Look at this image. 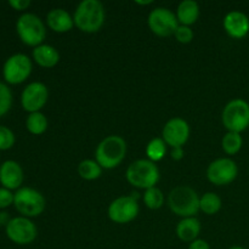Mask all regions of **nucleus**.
Segmentation results:
<instances>
[{"label":"nucleus","mask_w":249,"mask_h":249,"mask_svg":"<svg viewBox=\"0 0 249 249\" xmlns=\"http://www.w3.org/2000/svg\"><path fill=\"white\" fill-rule=\"evenodd\" d=\"M104 4L99 0H83L74 11V26L85 33H96L105 23Z\"/></svg>","instance_id":"obj_1"},{"label":"nucleus","mask_w":249,"mask_h":249,"mask_svg":"<svg viewBox=\"0 0 249 249\" xmlns=\"http://www.w3.org/2000/svg\"><path fill=\"white\" fill-rule=\"evenodd\" d=\"M125 155V140L119 135H109L97 145L95 160L101 165L102 169H113L123 162Z\"/></svg>","instance_id":"obj_2"},{"label":"nucleus","mask_w":249,"mask_h":249,"mask_svg":"<svg viewBox=\"0 0 249 249\" xmlns=\"http://www.w3.org/2000/svg\"><path fill=\"white\" fill-rule=\"evenodd\" d=\"M168 206L173 213L182 219L196 216L199 211V196L192 187L177 186L168 196Z\"/></svg>","instance_id":"obj_3"},{"label":"nucleus","mask_w":249,"mask_h":249,"mask_svg":"<svg viewBox=\"0 0 249 249\" xmlns=\"http://www.w3.org/2000/svg\"><path fill=\"white\" fill-rule=\"evenodd\" d=\"M160 169L150 160H138L131 163L125 172V178L130 185L138 189L147 190L155 187L160 180Z\"/></svg>","instance_id":"obj_4"},{"label":"nucleus","mask_w":249,"mask_h":249,"mask_svg":"<svg viewBox=\"0 0 249 249\" xmlns=\"http://www.w3.org/2000/svg\"><path fill=\"white\" fill-rule=\"evenodd\" d=\"M16 31L19 39L26 45L36 46L41 45L46 36V28L44 22L39 16L31 12L21 15L17 19Z\"/></svg>","instance_id":"obj_5"},{"label":"nucleus","mask_w":249,"mask_h":249,"mask_svg":"<svg viewBox=\"0 0 249 249\" xmlns=\"http://www.w3.org/2000/svg\"><path fill=\"white\" fill-rule=\"evenodd\" d=\"M221 121L228 131L242 133L249 126V104L243 99H233L224 107Z\"/></svg>","instance_id":"obj_6"},{"label":"nucleus","mask_w":249,"mask_h":249,"mask_svg":"<svg viewBox=\"0 0 249 249\" xmlns=\"http://www.w3.org/2000/svg\"><path fill=\"white\" fill-rule=\"evenodd\" d=\"M15 208L26 218L39 216L46 207V199L38 190L32 187H21L14 197Z\"/></svg>","instance_id":"obj_7"},{"label":"nucleus","mask_w":249,"mask_h":249,"mask_svg":"<svg viewBox=\"0 0 249 249\" xmlns=\"http://www.w3.org/2000/svg\"><path fill=\"white\" fill-rule=\"evenodd\" d=\"M147 23L152 33L158 36H174L179 27L177 15L167 7H156L148 15Z\"/></svg>","instance_id":"obj_8"},{"label":"nucleus","mask_w":249,"mask_h":249,"mask_svg":"<svg viewBox=\"0 0 249 249\" xmlns=\"http://www.w3.org/2000/svg\"><path fill=\"white\" fill-rule=\"evenodd\" d=\"M139 212L138 196H122L111 202L107 214L113 223L128 224L139 215Z\"/></svg>","instance_id":"obj_9"},{"label":"nucleus","mask_w":249,"mask_h":249,"mask_svg":"<svg viewBox=\"0 0 249 249\" xmlns=\"http://www.w3.org/2000/svg\"><path fill=\"white\" fill-rule=\"evenodd\" d=\"M5 231H6V236L10 241L21 246L32 243L38 235L36 224L26 216H17V218L10 219Z\"/></svg>","instance_id":"obj_10"},{"label":"nucleus","mask_w":249,"mask_h":249,"mask_svg":"<svg viewBox=\"0 0 249 249\" xmlns=\"http://www.w3.org/2000/svg\"><path fill=\"white\" fill-rule=\"evenodd\" d=\"M32 73V61L24 53H15L4 63L2 74L9 84H21Z\"/></svg>","instance_id":"obj_11"},{"label":"nucleus","mask_w":249,"mask_h":249,"mask_svg":"<svg viewBox=\"0 0 249 249\" xmlns=\"http://www.w3.org/2000/svg\"><path fill=\"white\" fill-rule=\"evenodd\" d=\"M237 175V164H236L235 160L228 157L218 158V160H213L207 169V178L212 184L216 185V186L231 184L232 181H235Z\"/></svg>","instance_id":"obj_12"},{"label":"nucleus","mask_w":249,"mask_h":249,"mask_svg":"<svg viewBox=\"0 0 249 249\" xmlns=\"http://www.w3.org/2000/svg\"><path fill=\"white\" fill-rule=\"evenodd\" d=\"M49 99V89L44 83L33 82L27 85L21 95V104L29 113L40 112Z\"/></svg>","instance_id":"obj_13"},{"label":"nucleus","mask_w":249,"mask_h":249,"mask_svg":"<svg viewBox=\"0 0 249 249\" xmlns=\"http://www.w3.org/2000/svg\"><path fill=\"white\" fill-rule=\"evenodd\" d=\"M190 138V125L185 119L174 117L165 123L162 130V139L172 148L182 147Z\"/></svg>","instance_id":"obj_14"},{"label":"nucleus","mask_w":249,"mask_h":249,"mask_svg":"<svg viewBox=\"0 0 249 249\" xmlns=\"http://www.w3.org/2000/svg\"><path fill=\"white\" fill-rule=\"evenodd\" d=\"M224 29L233 39H242L249 33V18L241 11H231L226 14L223 21Z\"/></svg>","instance_id":"obj_15"},{"label":"nucleus","mask_w":249,"mask_h":249,"mask_svg":"<svg viewBox=\"0 0 249 249\" xmlns=\"http://www.w3.org/2000/svg\"><path fill=\"white\" fill-rule=\"evenodd\" d=\"M23 182V169L16 160H5L0 165V184L7 190H18Z\"/></svg>","instance_id":"obj_16"},{"label":"nucleus","mask_w":249,"mask_h":249,"mask_svg":"<svg viewBox=\"0 0 249 249\" xmlns=\"http://www.w3.org/2000/svg\"><path fill=\"white\" fill-rule=\"evenodd\" d=\"M46 23L49 28L57 33H66L74 27V19L65 9H53L46 15Z\"/></svg>","instance_id":"obj_17"},{"label":"nucleus","mask_w":249,"mask_h":249,"mask_svg":"<svg viewBox=\"0 0 249 249\" xmlns=\"http://www.w3.org/2000/svg\"><path fill=\"white\" fill-rule=\"evenodd\" d=\"M33 58L40 67L53 68L60 61V53L57 49L49 44H41L33 49Z\"/></svg>","instance_id":"obj_18"},{"label":"nucleus","mask_w":249,"mask_h":249,"mask_svg":"<svg viewBox=\"0 0 249 249\" xmlns=\"http://www.w3.org/2000/svg\"><path fill=\"white\" fill-rule=\"evenodd\" d=\"M201 232V223L196 216L184 218L177 226V236L182 242H194Z\"/></svg>","instance_id":"obj_19"},{"label":"nucleus","mask_w":249,"mask_h":249,"mask_svg":"<svg viewBox=\"0 0 249 249\" xmlns=\"http://www.w3.org/2000/svg\"><path fill=\"white\" fill-rule=\"evenodd\" d=\"M177 18L179 24L191 26L196 23L199 17V5L195 0H184L179 4L177 9Z\"/></svg>","instance_id":"obj_20"},{"label":"nucleus","mask_w":249,"mask_h":249,"mask_svg":"<svg viewBox=\"0 0 249 249\" xmlns=\"http://www.w3.org/2000/svg\"><path fill=\"white\" fill-rule=\"evenodd\" d=\"M221 207H223L221 198L214 192H207L199 197V211L207 215H214L220 211Z\"/></svg>","instance_id":"obj_21"},{"label":"nucleus","mask_w":249,"mask_h":249,"mask_svg":"<svg viewBox=\"0 0 249 249\" xmlns=\"http://www.w3.org/2000/svg\"><path fill=\"white\" fill-rule=\"evenodd\" d=\"M78 174L82 179L91 181L96 180L101 177L102 168L96 160H84L78 164Z\"/></svg>","instance_id":"obj_22"},{"label":"nucleus","mask_w":249,"mask_h":249,"mask_svg":"<svg viewBox=\"0 0 249 249\" xmlns=\"http://www.w3.org/2000/svg\"><path fill=\"white\" fill-rule=\"evenodd\" d=\"M48 118L41 112L29 113V116L27 117V130L33 135H41V134L45 133L46 129H48Z\"/></svg>","instance_id":"obj_23"},{"label":"nucleus","mask_w":249,"mask_h":249,"mask_svg":"<svg viewBox=\"0 0 249 249\" xmlns=\"http://www.w3.org/2000/svg\"><path fill=\"white\" fill-rule=\"evenodd\" d=\"M165 153H167V143L164 142L162 138H155L147 143L146 146V156L147 160L151 162L156 163L160 162L164 158Z\"/></svg>","instance_id":"obj_24"},{"label":"nucleus","mask_w":249,"mask_h":249,"mask_svg":"<svg viewBox=\"0 0 249 249\" xmlns=\"http://www.w3.org/2000/svg\"><path fill=\"white\" fill-rule=\"evenodd\" d=\"M221 146L226 155L233 156L241 151L243 146V139L240 133H233V131H228L223 136L221 140Z\"/></svg>","instance_id":"obj_25"},{"label":"nucleus","mask_w":249,"mask_h":249,"mask_svg":"<svg viewBox=\"0 0 249 249\" xmlns=\"http://www.w3.org/2000/svg\"><path fill=\"white\" fill-rule=\"evenodd\" d=\"M143 202H145L147 208L156 211V209H160L164 203V195L158 187H151V189H147L145 191Z\"/></svg>","instance_id":"obj_26"},{"label":"nucleus","mask_w":249,"mask_h":249,"mask_svg":"<svg viewBox=\"0 0 249 249\" xmlns=\"http://www.w3.org/2000/svg\"><path fill=\"white\" fill-rule=\"evenodd\" d=\"M12 106V92L6 84L0 82V117L5 116Z\"/></svg>","instance_id":"obj_27"},{"label":"nucleus","mask_w":249,"mask_h":249,"mask_svg":"<svg viewBox=\"0 0 249 249\" xmlns=\"http://www.w3.org/2000/svg\"><path fill=\"white\" fill-rule=\"evenodd\" d=\"M15 134L7 126L0 125V150H10L15 145Z\"/></svg>","instance_id":"obj_28"},{"label":"nucleus","mask_w":249,"mask_h":249,"mask_svg":"<svg viewBox=\"0 0 249 249\" xmlns=\"http://www.w3.org/2000/svg\"><path fill=\"white\" fill-rule=\"evenodd\" d=\"M194 31L191 29V27L189 26H182V24H179L178 29L175 31V39H177L179 43L181 44H189L191 43L192 39H194Z\"/></svg>","instance_id":"obj_29"},{"label":"nucleus","mask_w":249,"mask_h":249,"mask_svg":"<svg viewBox=\"0 0 249 249\" xmlns=\"http://www.w3.org/2000/svg\"><path fill=\"white\" fill-rule=\"evenodd\" d=\"M15 195L5 187H0V209L7 208L14 203Z\"/></svg>","instance_id":"obj_30"},{"label":"nucleus","mask_w":249,"mask_h":249,"mask_svg":"<svg viewBox=\"0 0 249 249\" xmlns=\"http://www.w3.org/2000/svg\"><path fill=\"white\" fill-rule=\"evenodd\" d=\"M9 5L17 11H23L31 6V1L29 0H10Z\"/></svg>","instance_id":"obj_31"},{"label":"nucleus","mask_w":249,"mask_h":249,"mask_svg":"<svg viewBox=\"0 0 249 249\" xmlns=\"http://www.w3.org/2000/svg\"><path fill=\"white\" fill-rule=\"evenodd\" d=\"M189 249H211V246H209V243L207 241L197 238L194 242L190 243Z\"/></svg>","instance_id":"obj_32"},{"label":"nucleus","mask_w":249,"mask_h":249,"mask_svg":"<svg viewBox=\"0 0 249 249\" xmlns=\"http://www.w3.org/2000/svg\"><path fill=\"white\" fill-rule=\"evenodd\" d=\"M184 150H182V147H175L173 148L172 152H170V156H172V158L174 160H181L182 158H184Z\"/></svg>","instance_id":"obj_33"},{"label":"nucleus","mask_w":249,"mask_h":249,"mask_svg":"<svg viewBox=\"0 0 249 249\" xmlns=\"http://www.w3.org/2000/svg\"><path fill=\"white\" fill-rule=\"evenodd\" d=\"M10 221L9 216H7V213H0V224L1 225H7V223Z\"/></svg>","instance_id":"obj_34"},{"label":"nucleus","mask_w":249,"mask_h":249,"mask_svg":"<svg viewBox=\"0 0 249 249\" xmlns=\"http://www.w3.org/2000/svg\"><path fill=\"white\" fill-rule=\"evenodd\" d=\"M136 4L138 5H151L152 4V0H147V1H140V0H136Z\"/></svg>","instance_id":"obj_35"},{"label":"nucleus","mask_w":249,"mask_h":249,"mask_svg":"<svg viewBox=\"0 0 249 249\" xmlns=\"http://www.w3.org/2000/svg\"><path fill=\"white\" fill-rule=\"evenodd\" d=\"M229 249H246L245 247H241V246H235V247H231Z\"/></svg>","instance_id":"obj_36"}]
</instances>
